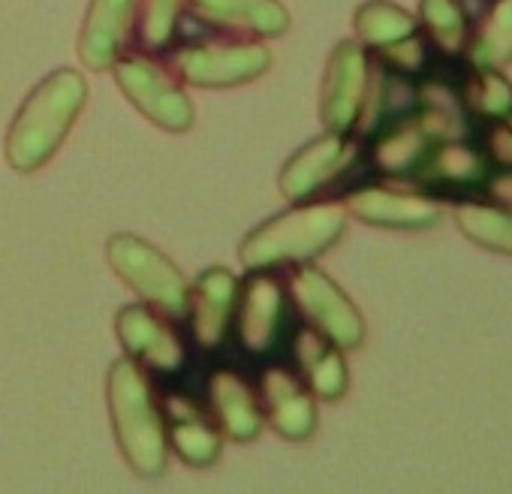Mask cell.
<instances>
[{
    "mask_svg": "<svg viewBox=\"0 0 512 494\" xmlns=\"http://www.w3.org/2000/svg\"><path fill=\"white\" fill-rule=\"evenodd\" d=\"M166 416V437L169 446L190 464V467H208L217 461L223 437L214 416H208L199 404H193L184 395H172L163 401Z\"/></svg>",
    "mask_w": 512,
    "mask_h": 494,
    "instance_id": "cell-19",
    "label": "cell"
},
{
    "mask_svg": "<svg viewBox=\"0 0 512 494\" xmlns=\"http://www.w3.org/2000/svg\"><path fill=\"white\" fill-rule=\"evenodd\" d=\"M109 413L127 464L139 476H160L169 461L166 416L145 368L130 356L109 371Z\"/></svg>",
    "mask_w": 512,
    "mask_h": 494,
    "instance_id": "cell-2",
    "label": "cell"
},
{
    "mask_svg": "<svg viewBox=\"0 0 512 494\" xmlns=\"http://www.w3.org/2000/svg\"><path fill=\"white\" fill-rule=\"evenodd\" d=\"M359 160V142L350 133H326L323 139L308 142L281 172V193L293 202H302L341 175H347Z\"/></svg>",
    "mask_w": 512,
    "mask_h": 494,
    "instance_id": "cell-12",
    "label": "cell"
},
{
    "mask_svg": "<svg viewBox=\"0 0 512 494\" xmlns=\"http://www.w3.org/2000/svg\"><path fill=\"white\" fill-rule=\"evenodd\" d=\"M293 356L314 395L335 401L347 392V362L341 356V347L320 335L314 326H302L296 332Z\"/></svg>",
    "mask_w": 512,
    "mask_h": 494,
    "instance_id": "cell-21",
    "label": "cell"
},
{
    "mask_svg": "<svg viewBox=\"0 0 512 494\" xmlns=\"http://www.w3.org/2000/svg\"><path fill=\"white\" fill-rule=\"evenodd\" d=\"M479 199L503 205V208H512V169H491Z\"/></svg>",
    "mask_w": 512,
    "mask_h": 494,
    "instance_id": "cell-30",
    "label": "cell"
},
{
    "mask_svg": "<svg viewBox=\"0 0 512 494\" xmlns=\"http://www.w3.org/2000/svg\"><path fill=\"white\" fill-rule=\"evenodd\" d=\"M184 7V0H139L142 13V43L148 49H166L172 43L178 13Z\"/></svg>",
    "mask_w": 512,
    "mask_h": 494,
    "instance_id": "cell-28",
    "label": "cell"
},
{
    "mask_svg": "<svg viewBox=\"0 0 512 494\" xmlns=\"http://www.w3.org/2000/svg\"><path fill=\"white\" fill-rule=\"evenodd\" d=\"M238 290L241 284L229 269H208L199 275L187 299V314L190 332L202 350H217L226 341V332L235 323Z\"/></svg>",
    "mask_w": 512,
    "mask_h": 494,
    "instance_id": "cell-14",
    "label": "cell"
},
{
    "mask_svg": "<svg viewBox=\"0 0 512 494\" xmlns=\"http://www.w3.org/2000/svg\"><path fill=\"white\" fill-rule=\"evenodd\" d=\"M115 76L130 103L169 133H184L193 127V103L178 88V82L148 58H127L115 64Z\"/></svg>",
    "mask_w": 512,
    "mask_h": 494,
    "instance_id": "cell-8",
    "label": "cell"
},
{
    "mask_svg": "<svg viewBox=\"0 0 512 494\" xmlns=\"http://www.w3.org/2000/svg\"><path fill=\"white\" fill-rule=\"evenodd\" d=\"M175 73L199 88H232L260 79L272 55L269 49L256 46V43H199L178 49L175 58Z\"/></svg>",
    "mask_w": 512,
    "mask_h": 494,
    "instance_id": "cell-7",
    "label": "cell"
},
{
    "mask_svg": "<svg viewBox=\"0 0 512 494\" xmlns=\"http://www.w3.org/2000/svg\"><path fill=\"white\" fill-rule=\"evenodd\" d=\"M416 31H419V22L410 13H404L401 7L389 4V0H371V4H365L356 13V34H359L362 46H368L374 52L410 37Z\"/></svg>",
    "mask_w": 512,
    "mask_h": 494,
    "instance_id": "cell-26",
    "label": "cell"
},
{
    "mask_svg": "<svg viewBox=\"0 0 512 494\" xmlns=\"http://www.w3.org/2000/svg\"><path fill=\"white\" fill-rule=\"evenodd\" d=\"M347 211L371 226L386 229H425L443 217V205L425 193H407L392 187H359L347 199Z\"/></svg>",
    "mask_w": 512,
    "mask_h": 494,
    "instance_id": "cell-13",
    "label": "cell"
},
{
    "mask_svg": "<svg viewBox=\"0 0 512 494\" xmlns=\"http://www.w3.org/2000/svg\"><path fill=\"white\" fill-rule=\"evenodd\" d=\"M431 43L425 40V34L422 31H416V34H410V37H404V40H398V43H392V46H383V49H377V64L380 67H386L389 73H395V76H404V79H419V76H425L428 73V67H431Z\"/></svg>",
    "mask_w": 512,
    "mask_h": 494,
    "instance_id": "cell-27",
    "label": "cell"
},
{
    "mask_svg": "<svg viewBox=\"0 0 512 494\" xmlns=\"http://www.w3.org/2000/svg\"><path fill=\"white\" fill-rule=\"evenodd\" d=\"M419 31L437 55H464L470 37V16L461 0H419Z\"/></svg>",
    "mask_w": 512,
    "mask_h": 494,
    "instance_id": "cell-25",
    "label": "cell"
},
{
    "mask_svg": "<svg viewBox=\"0 0 512 494\" xmlns=\"http://www.w3.org/2000/svg\"><path fill=\"white\" fill-rule=\"evenodd\" d=\"M434 133L428 130L425 118L419 115V109H410L386 124H380L374 130L371 139V166L377 175L389 178V181H407L410 172L419 166V160L425 157V151L434 145Z\"/></svg>",
    "mask_w": 512,
    "mask_h": 494,
    "instance_id": "cell-16",
    "label": "cell"
},
{
    "mask_svg": "<svg viewBox=\"0 0 512 494\" xmlns=\"http://www.w3.org/2000/svg\"><path fill=\"white\" fill-rule=\"evenodd\" d=\"M371 82V58L359 43H341L326 67L320 115L329 133H353Z\"/></svg>",
    "mask_w": 512,
    "mask_h": 494,
    "instance_id": "cell-10",
    "label": "cell"
},
{
    "mask_svg": "<svg viewBox=\"0 0 512 494\" xmlns=\"http://www.w3.org/2000/svg\"><path fill=\"white\" fill-rule=\"evenodd\" d=\"M452 85L470 124H485L512 112V85L497 67H476L464 58Z\"/></svg>",
    "mask_w": 512,
    "mask_h": 494,
    "instance_id": "cell-22",
    "label": "cell"
},
{
    "mask_svg": "<svg viewBox=\"0 0 512 494\" xmlns=\"http://www.w3.org/2000/svg\"><path fill=\"white\" fill-rule=\"evenodd\" d=\"M458 229L488 251L512 257V208L485 202V199H467L455 208Z\"/></svg>",
    "mask_w": 512,
    "mask_h": 494,
    "instance_id": "cell-24",
    "label": "cell"
},
{
    "mask_svg": "<svg viewBox=\"0 0 512 494\" xmlns=\"http://www.w3.org/2000/svg\"><path fill=\"white\" fill-rule=\"evenodd\" d=\"M235 326L247 353H275L287 332V290L275 275H263V269H256V275L247 278V284L238 290Z\"/></svg>",
    "mask_w": 512,
    "mask_h": 494,
    "instance_id": "cell-9",
    "label": "cell"
},
{
    "mask_svg": "<svg viewBox=\"0 0 512 494\" xmlns=\"http://www.w3.org/2000/svg\"><path fill=\"white\" fill-rule=\"evenodd\" d=\"M115 332L127 347V356L145 371L175 374L187 362V347L169 320L151 305H127L118 311Z\"/></svg>",
    "mask_w": 512,
    "mask_h": 494,
    "instance_id": "cell-11",
    "label": "cell"
},
{
    "mask_svg": "<svg viewBox=\"0 0 512 494\" xmlns=\"http://www.w3.org/2000/svg\"><path fill=\"white\" fill-rule=\"evenodd\" d=\"M476 142L494 169H512V112L479 124Z\"/></svg>",
    "mask_w": 512,
    "mask_h": 494,
    "instance_id": "cell-29",
    "label": "cell"
},
{
    "mask_svg": "<svg viewBox=\"0 0 512 494\" xmlns=\"http://www.w3.org/2000/svg\"><path fill=\"white\" fill-rule=\"evenodd\" d=\"M290 293H293V305L308 320V326H314L341 350H353L365 341L362 314L347 299V293L323 272L311 266L296 269L290 278Z\"/></svg>",
    "mask_w": 512,
    "mask_h": 494,
    "instance_id": "cell-6",
    "label": "cell"
},
{
    "mask_svg": "<svg viewBox=\"0 0 512 494\" xmlns=\"http://www.w3.org/2000/svg\"><path fill=\"white\" fill-rule=\"evenodd\" d=\"M260 404L269 425L287 440H308L317 428L314 392L287 368H266L260 380Z\"/></svg>",
    "mask_w": 512,
    "mask_h": 494,
    "instance_id": "cell-17",
    "label": "cell"
},
{
    "mask_svg": "<svg viewBox=\"0 0 512 494\" xmlns=\"http://www.w3.org/2000/svg\"><path fill=\"white\" fill-rule=\"evenodd\" d=\"M190 13L229 34L253 37H284L290 31V16L278 0H187Z\"/></svg>",
    "mask_w": 512,
    "mask_h": 494,
    "instance_id": "cell-18",
    "label": "cell"
},
{
    "mask_svg": "<svg viewBox=\"0 0 512 494\" xmlns=\"http://www.w3.org/2000/svg\"><path fill=\"white\" fill-rule=\"evenodd\" d=\"M347 208L338 202L323 205H299L290 208L269 223L256 226L241 241V263L247 269H275L290 263H308L344 235Z\"/></svg>",
    "mask_w": 512,
    "mask_h": 494,
    "instance_id": "cell-3",
    "label": "cell"
},
{
    "mask_svg": "<svg viewBox=\"0 0 512 494\" xmlns=\"http://www.w3.org/2000/svg\"><path fill=\"white\" fill-rule=\"evenodd\" d=\"M139 19V0H91L79 37V58L88 70H109L121 61Z\"/></svg>",
    "mask_w": 512,
    "mask_h": 494,
    "instance_id": "cell-15",
    "label": "cell"
},
{
    "mask_svg": "<svg viewBox=\"0 0 512 494\" xmlns=\"http://www.w3.org/2000/svg\"><path fill=\"white\" fill-rule=\"evenodd\" d=\"M464 58L476 67H506L512 61V0H488L470 28Z\"/></svg>",
    "mask_w": 512,
    "mask_h": 494,
    "instance_id": "cell-23",
    "label": "cell"
},
{
    "mask_svg": "<svg viewBox=\"0 0 512 494\" xmlns=\"http://www.w3.org/2000/svg\"><path fill=\"white\" fill-rule=\"evenodd\" d=\"M88 100V85L76 70H58L46 76L22 103L10 136L7 160L16 172L43 169L61 148L73 121Z\"/></svg>",
    "mask_w": 512,
    "mask_h": 494,
    "instance_id": "cell-1",
    "label": "cell"
},
{
    "mask_svg": "<svg viewBox=\"0 0 512 494\" xmlns=\"http://www.w3.org/2000/svg\"><path fill=\"white\" fill-rule=\"evenodd\" d=\"M208 401H211V416L223 434H229L232 440H241V443L260 437L263 422H266L263 404L253 395L247 380H241L235 371L217 368L208 377Z\"/></svg>",
    "mask_w": 512,
    "mask_h": 494,
    "instance_id": "cell-20",
    "label": "cell"
},
{
    "mask_svg": "<svg viewBox=\"0 0 512 494\" xmlns=\"http://www.w3.org/2000/svg\"><path fill=\"white\" fill-rule=\"evenodd\" d=\"M109 266L118 272L124 284H130L151 308H157L166 317H184L190 287L184 275L166 260L157 247L136 235H112L106 244Z\"/></svg>",
    "mask_w": 512,
    "mask_h": 494,
    "instance_id": "cell-4",
    "label": "cell"
},
{
    "mask_svg": "<svg viewBox=\"0 0 512 494\" xmlns=\"http://www.w3.org/2000/svg\"><path fill=\"white\" fill-rule=\"evenodd\" d=\"M491 163L485 157V151L479 148L476 139L461 136V139H440L434 142L425 157L419 160V166L410 172V184L443 202H467V199H479L482 187L491 175Z\"/></svg>",
    "mask_w": 512,
    "mask_h": 494,
    "instance_id": "cell-5",
    "label": "cell"
}]
</instances>
